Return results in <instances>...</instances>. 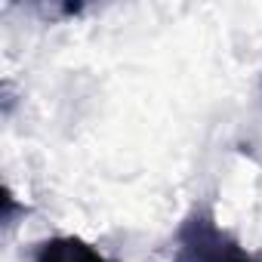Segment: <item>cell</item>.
Returning <instances> with one entry per match:
<instances>
[{
    "label": "cell",
    "instance_id": "6da1fadb",
    "mask_svg": "<svg viewBox=\"0 0 262 262\" xmlns=\"http://www.w3.org/2000/svg\"><path fill=\"white\" fill-rule=\"evenodd\" d=\"M167 262H262L216 216L210 201L194 204L176 228L173 256Z\"/></svg>",
    "mask_w": 262,
    "mask_h": 262
},
{
    "label": "cell",
    "instance_id": "7a4b0ae2",
    "mask_svg": "<svg viewBox=\"0 0 262 262\" xmlns=\"http://www.w3.org/2000/svg\"><path fill=\"white\" fill-rule=\"evenodd\" d=\"M31 262H114V259L77 234H56L34 247Z\"/></svg>",
    "mask_w": 262,
    "mask_h": 262
}]
</instances>
